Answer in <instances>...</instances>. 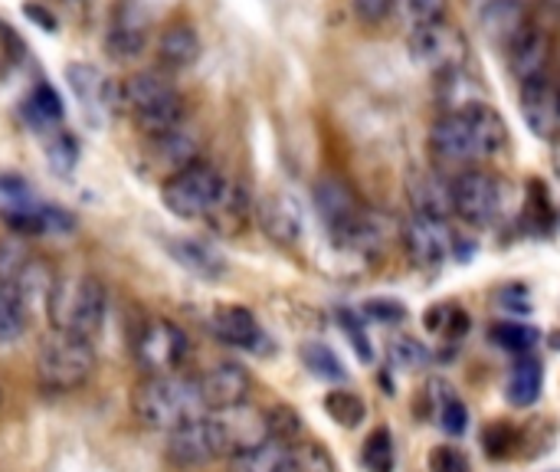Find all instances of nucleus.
<instances>
[{
    "label": "nucleus",
    "mask_w": 560,
    "mask_h": 472,
    "mask_svg": "<svg viewBox=\"0 0 560 472\" xmlns=\"http://www.w3.org/2000/svg\"><path fill=\"white\" fill-rule=\"evenodd\" d=\"M148 168L161 177V181H171L174 174L187 171L190 164L200 161V138L197 131H190L187 125L167 131V135H158V138H148Z\"/></svg>",
    "instance_id": "nucleus-14"
},
{
    "label": "nucleus",
    "mask_w": 560,
    "mask_h": 472,
    "mask_svg": "<svg viewBox=\"0 0 560 472\" xmlns=\"http://www.w3.org/2000/svg\"><path fill=\"white\" fill-rule=\"evenodd\" d=\"M3 223L16 233V237H39L46 233V207H33V204H10L3 207Z\"/></svg>",
    "instance_id": "nucleus-39"
},
{
    "label": "nucleus",
    "mask_w": 560,
    "mask_h": 472,
    "mask_svg": "<svg viewBox=\"0 0 560 472\" xmlns=\"http://www.w3.org/2000/svg\"><path fill=\"white\" fill-rule=\"evenodd\" d=\"M230 472H292V447L266 440L230 460Z\"/></svg>",
    "instance_id": "nucleus-30"
},
{
    "label": "nucleus",
    "mask_w": 560,
    "mask_h": 472,
    "mask_svg": "<svg viewBox=\"0 0 560 472\" xmlns=\"http://www.w3.org/2000/svg\"><path fill=\"white\" fill-rule=\"evenodd\" d=\"M26 306L20 302L13 283H0V345L16 342L26 332Z\"/></svg>",
    "instance_id": "nucleus-32"
},
{
    "label": "nucleus",
    "mask_w": 560,
    "mask_h": 472,
    "mask_svg": "<svg viewBox=\"0 0 560 472\" xmlns=\"http://www.w3.org/2000/svg\"><path fill=\"white\" fill-rule=\"evenodd\" d=\"M299 355H302L305 368H308L315 378H322V381H345V378H348L341 358H338L325 342H305Z\"/></svg>",
    "instance_id": "nucleus-35"
},
{
    "label": "nucleus",
    "mask_w": 560,
    "mask_h": 472,
    "mask_svg": "<svg viewBox=\"0 0 560 472\" xmlns=\"http://www.w3.org/2000/svg\"><path fill=\"white\" fill-rule=\"evenodd\" d=\"M479 20H482V30L489 33V39L499 43V46H505V49L532 23L522 0H489L482 7V16Z\"/></svg>",
    "instance_id": "nucleus-20"
},
{
    "label": "nucleus",
    "mask_w": 560,
    "mask_h": 472,
    "mask_svg": "<svg viewBox=\"0 0 560 472\" xmlns=\"http://www.w3.org/2000/svg\"><path fill=\"white\" fill-rule=\"evenodd\" d=\"M223 184H226V177L213 164L197 161L187 171H180V174H174L171 181L161 184V200H164V207L174 217H180V220H200V217H207L213 210Z\"/></svg>",
    "instance_id": "nucleus-5"
},
{
    "label": "nucleus",
    "mask_w": 560,
    "mask_h": 472,
    "mask_svg": "<svg viewBox=\"0 0 560 472\" xmlns=\"http://www.w3.org/2000/svg\"><path fill=\"white\" fill-rule=\"evenodd\" d=\"M505 187L486 168H469L453 177V210L469 227H492L502 217Z\"/></svg>",
    "instance_id": "nucleus-8"
},
{
    "label": "nucleus",
    "mask_w": 560,
    "mask_h": 472,
    "mask_svg": "<svg viewBox=\"0 0 560 472\" xmlns=\"http://www.w3.org/2000/svg\"><path fill=\"white\" fill-rule=\"evenodd\" d=\"M430 472H469V460L456 447H436L430 453Z\"/></svg>",
    "instance_id": "nucleus-47"
},
{
    "label": "nucleus",
    "mask_w": 560,
    "mask_h": 472,
    "mask_svg": "<svg viewBox=\"0 0 560 472\" xmlns=\"http://www.w3.org/2000/svg\"><path fill=\"white\" fill-rule=\"evenodd\" d=\"M509 69L512 76L525 85L532 79H541L551 72V59H555V39L548 30H541L538 23H528L512 43H509Z\"/></svg>",
    "instance_id": "nucleus-13"
},
{
    "label": "nucleus",
    "mask_w": 560,
    "mask_h": 472,
    "mask_svg": "<svg viewBox=\"0 0 560 472\" xmlns=\"http://www.w3.org/2000/svg\"><path fill=\"white\" fill-rule=\"evenodd\" d=\"M158 59L164 69H187L200 59V36L190 23H171L158 36Z\"/></svg>",
    "instance_id": "nucleus-21"
},
{
    "label": "nucleus",
    "mask_w": 560,
    "mask_h": 472,
    "mask_svg": "<svg viewBox=\"0 0 560 472\" xmlns=\"http://www.w3.org/2000/svg\"><path fill=\"white\" fill-rule=\"evenodd\" d=\"M338 322H341V329H345V335L351 338V345H354V352H358V358L361 361H374V348H371V342H368V332H364V319L358 315V312H338Z\"/></svg>",
    "instance_id": "nucleus-45"
},
{
    "label": "nucleus",
    "mask_w": 560,
    "mask_h": 472,
    "mask_svg": "<svg viewBox=\"0 0 560 472\" xmlns=\"http://www.w3.org/2000/svg\"><path fill=\"white\" fill-rule=\"evenodd\" d=\"M397 7L407 16L410 30H420V26H430V23H443L450 16V0H400Z\"/></svg>",
    "instance_id": "nucleus-42"
},
{
    "label": "nucleus",
    "mask_w": 560,
    "mask_h": 472,
    "mask_svg": "<svg viewBox=\"0 0 560 472\" xmlns=\"http://www.w3.org/2000/svg\"><path fill=\"white\" fill-rule=\"evenodd\" d=\"M249 210H253V207H249L246 187L226 181L223 191H220V197H217V204H213V210H210L203 220H207L217 233H240L243 223L249 220Z\"/></svg>",
    "instance_id": "nucleus-23"
},
{
    "label": "nucleus",
    "mask_w": 560,
    "mask_h": 472,
    "mask_svg": "<svg viewBox=\"0 0 560 472\" xmlns=\"http://www.w3.org/2000/svg\"><path fill=\"white\" fill-rule=\"evenodd\" d=\"M187 352H190L187 335L180 332V325L167 319H144L131 335V358L148 378L174 375L187 361Z\"/></svg>",
    "instance_id": "nucleus-6"
},
{
    "label": "nucleus",
    "mask_w": 560,
    "mask_h": 472,
    "mask_svg": "<svg viewBox=\"0 0 560 472\" xmlns=\"http://www.w3.org/2000/svg\"><path fill=\"white\" fill-rule=\"evenodd\" d=\"M197 384H200V394H203L207 411H226V407L246 404L249 401V391H253L249 371L243 365H236V361L213 365L210 371H203L197 378Z\"/></svg>",
    "instance_id": "nucleus-16"
},
{
    "label": "nucleus",
    "mask_w": 560,
    "mask_h": 472,
    "mask_svg": "<svg viewBox=\"0 0 560 472\" xmlns=\"http://www.w3.org/2000/svg\"><path fill=\"white\" fill-rule=\"evenodd\" d=\"M315 207H318V217L328 223V230L338 240H348V233L358 227V220L364 214L354 191L338 177H322L315 184Z\"/></svg>",
    "instance_id": "nucleus-17"
},
{
    "label": "nucleus",
    "mask_w": 560,
    "mask_h": 472,
    "mask_svg": "<svg viewBox=\"0 0 560 472\" xmlns=\"http://www.w3.org/2000/svg\"><path fill=\"white\" fill-rule=\"evenodd\" d=\"M538 329H532V325H522V322H499V325H492V342L499 345V348H505V352H512V355H518V358H525V355H532L535 352V345H538Z\"/></svg>",
    "instance_id": "nucleus-37"
},
{
    "label": "nucleus",
    "mask_w": 560,
    "mask_h": 472,
    "mask_svg": "<svg viewBox=\"0 0 560 472\" xmlns=\"http://www.w3.org/2000/svg\"><path fill=\"white\" fill-rule=\"evenodd\" d=\"M404 246H407V256L420 269H433V266H440L453 253L450 223L436 220V217L410 214V220L404 223Z\"/></svg>",
    "instance_id": "nucleus-11"
},
{
    "label": "nucleus",
    "mask_w": 560,
    "mask_h": 472,
    "mask_svg": "<svg viewBox=\"0 0 560 472\" xmlns=\"http://www.w3.org/2000/svg\"><path fill=\"white\" fill-rule=\"evenodd\" d=\"M66 3H82V0H66Z\"/></svg>",
    "instance_id": "nucleus-51"
},
{
    "label": "nucleus",
    "mask_w": 560,
    "mask_h": 472,
    "mask_svg": "<svg viewBox=\"0 0 560 472\" xmlns=\"http://www.w3.org/2000/svg\"><path fill=\"white\" fill-rule=\"evenodd\" d=\"M512 440H515V434L509 430V424H492V427H486V434H482V444H486L489 457H495V460L509 457Z\"/></svg>",
    "instance_id": "nucleus-49"
},
{
    "label": "nucleus",
    "mask_w": 560,
    "mask_h": 472,
    "mask_svg": "<svg viewBox=\"0 0 560 472\" xmlns=\"http://www.w3.org/2000/svg\"><path fill=\"white\" fill-rule=\"evenodd\" d=\"M410 197H413V214L436 217V220H446L450 214H456L453 210V181L443 177V174H420V177H413Z\"/></svg>",
    "instance_id": "nucleus-22"
},
{
    "label": "nucleus",
    "mask_w": 560,
    "mask_h": 472,
    "mask_svg": "<svg viewBox=\"0 0 560 472\" xmlns=\"http://www.w3.org/2000/svg\"><path fill=\"white\" fill-rule=\"evenodd\" d=\"M427 398L436 407V421L450 437H463L469 430V407L446 381H430Z\"/></svg>",
    "instance_id": "nucleus-29"
},
{
    "label": "nucleus",
    "mask_w": 560,
    "mask_h": 472,
    "mask_svg": "<svg viewBox=\"0 0 560 472\" xmlns=\"http://www.w3.org/2000/svg\"><path fill=\"white\" fill-rule=\"evenodd\" d=\"M410 56L420 69L433 72L436 79L456 69H466L469 62V39L459 26H453L450 20L443 23H430L420 30H410Z\"/></svg>",
    "instance_id": "nucleus-7"
},
{
    "label": "nucleus",
    "mask_w": 560,
    "mask_h": 472,
    "mask_svg": "<svg viewBox=\"0 0 560 472\" xmlns=\"http://www.w3.org/2000/svg\"><path fill=\"white\" fill-rule=\"evenodd\" d=\"M545 391V368L538 358L525 355L512 365L509 371V384H505V398L515 404V407H535L538 398Z\"/></svg>",
    "instance_id": "nucleus-26"
},
{
    "label": "nucleus",
    "mask_w": 560,
    "mask_h": 472,
    "mask_svg": "<svg viewBox=\"0 0 560 472\" xmlns=\"http://www.w3.org/2000/svg\"><path fill=\"white\" fill-rule=\"evenodd\" d=\"M95 375V348L85 338L52 332L36 348V384L46 394H72Z\"/></svg>",
    "instance_id": "nucleus-4"
},
{
    "label": "nucleus",
    "mask_w": 560,
    "mask_h": 472,
    "mask_svg": "<svg viewBox=\"0 0 560 472\" xmlns=\"http://www.w3.org/2000/svg\"><path fill=\"white\" fill-rule=\"evenodd\" d=\"M26 115L36 125H56V122H62V102H59L56 89L46 85V82H36V89L26 99Z\"/></svg>",
    "instance_id": "nucleus-40"
},
{
    "label": "nucleus",
    "mask_w": 560,
    "mask_h": 472,
    "mask_svg": "<svg viewBox=\"0 0 560 472\" xmlns=\"http://www.w3.org/2000/svg\"><path fill=\"white\" fill-rule=\"evenodd\" d=\"M10 283H13L20 302L26 306V312L36 309V306L46 309V302H49V296H52V289H56L52 269H49L46 263H39V260H26V263L16 269V276H13Z\"/></svg>",
    "instance_id": "nucleus-28"
},
{
    "label": "nucleus",
    "mask_w": 560,
    "mask_h": 472,
    "mask_svg": "<svg viewBox=\"0 0 560 472\" xmlns=\"http://www.w3.org/2000/svg\"><path fill=\"white\" fill-rule=\"evenodd\" d=\"M174 92H177L174 82L164 72H154V69L135 72V76H128L121 82V102H125V108L131 115L154 105V102H161V99H167V95H174Z\"/></svg>",
    "instance_id": "nucleus-25"
},
{
    "label": "nucleus",
    "mask_w": 560,
    "mask_h": 472,
    "mask_svg": "<svg viewBox=\"0 0 560 472\" xmlns=\"http://www.w3.org/2000/svg\"><path fill=\"white\" fill-rule=\"evenodd\" d=\"M0 404H3V391H0Z\"/></svg>",
    "instance_id": "nucleus-52"
},
{
    "label": "nucleus",
    "mask_w": 560,
    "mask_h": 472,
    "mask_svg": "<svg viewBox=\"0 0 560 472\" xmlns=\"http://www.w3.org/2000/svg\"><path fill=\"white\" fill-rule=\"evenodd\" d=\"M26 16H30V20H36V23H39V30H49V33L56 30V16H52L49 10H43L39 3H30V7H26Z\"/></svg>",
    "instance_id": "nucleus-50"
},
{
    "label": "nucleus",
    "mask_w": 560,
    "mask_h": 472,
    "mask_svg": "<svg viewBox=\"0 0 560 472\" xmlns=\"http://www.w3.org/2000/svg\"><path fill=\"white\" fill-rule=\"evenodd\" d=\"M105 312H108V292L102 279L89 273L56 279V289L46 302V319L52 322V332H66L85 342H92L102 332Z\"/></svg>",
    "instance_id": "nucleus-3"
},
{
    "label": "nucleus",
    "mask_w": 560,
    "mask_h": 472,
    "mask_svg": "<svg viewBox=\"0 0 560 472\" xmlns=\"http://www.w3.org/2000/svg\"><path fill=\"white\" fill-rule=\"evenodd\" d=\"M505 145L509 128L489 102H479L463 112H443L430 128V154L443 168H479L482 161L505 151Z\"/></svg>",
    "instance_id": "nucleus-1"
},
{
    "label": "nucleus",
    "mask_w": 560,
    "mask_h": 472,
    "mask_svg": "<svg viewBox=\"0 0 560 472\" xmlns=\"http://www.w3.org/2000/svg\"><path fill=\"white\" fill-rule=\"evenodd\" d=\"M361 463L368 472H394L397 470V450H394V437L387 427H377L364 450H361Z\"/></svg>",
    "instance_id": "nucleus-36"
},
{
    "label": "nucleus",
    "mask_w": 560,
    "mask_h": 472,
    "mask_svg": "<svg viewBox=\"0 0 560 472\" xmlns=\"http://www.w3.org/2000/svg\"><path fill=\"white\" fill-rule=\"evenodd\" d=\"M440 105L443 112H463V108H472L479 102H489L482 85L466 72V69H456V72H446L440 76Z\"/></svg>",
    "instance_id": "nucleus-31"
},
{
    "label": "nucleus",
    "mask_w": 560,
    "mask_h": 472,
    "mask_svg": "<svg viewBox=\"0 0 560 472\" xmlns=\"http://www.w3.org/2000/svg\"><path fill=\"white\" fill-rule=\"evenodd\" d=\"M207 421H210L220 457H230V460L269 440L266 411H256L249 401L236 404V407H226V411H210Z\"/></svg>",
    "instance_id": "nucleus-9"
},
{
    "label": "nucleus",
    "mask_w": 560,
    "mask_h": 472,
    "mask_svg": "<svg viewBox=\"0 0 560 472\" xmlns=\"http://www.w3.org/2000/svg\"><path fill=\"white\" fill-rule=\"evenodd\" d=\"M325 411H328V417L338 424V427H345V430H354V427H361L364 424V417H368V404L361 401V394H354V391H331L328 398H325Z\"/></svg>",
    "instance_id": "nucleus-33"
},
{
    "label": "nucleus",
    "mask_w": 560,
    "mask_h": 472,
    "mask_svg": "<svg viewBox=\"0 0 560 472\" xmlns=\"http://www.w3.org/2000/svg\"><path fill=\"white\" fill-rule=\"evenodd\" d=\"M522 115L532 135L555 141L560 135V82L548 72L522 85Z\"/></svg>",
    "instance_id": "nucleus-12"
},
{
    "label": "nucleus",
    "mask_w": 560,
    "mask_h": 472,
    "mask_svg": "<svg viewBox=\"0 0 560 472\" xmlns=\"http://www.w3.org/2000/svg\"><path fill=\"white\" fill-rule=\"evenodd\" d=\"M266 424H269V440H279V444L295 447L299 437H302V414L292 411L289 404L269 407V411H266Z\"/></svg>",
    "instance_id": "nucleus-41"
},
{
    "label": "nucleus",
    "mask_w": 560,
    "mask_h": 472,
    "mask_svg": "<svg viewBox=\"0 0 560 472\" xmlns=\"http://www.w3.org/2000/svg\"><path fill=\"white\" fill-rule=\"evenodd\" d=\"M387 361L397 371H423L430 365V348L423 342L410 338V335H397L387 345Z\"/></svg>",
    "instance_id": "nucleus-38"
},
{
    "label": "nucleus",
    "mask_w": 560,
    "mask_h": 472,
    "mask_svg": "<svg viewBox=\"0 0 560 472\" xmlns=\"http://www.w3.org/2000/svg\"><path fill=\"white\" fill-rule=\"evenodd\" d=\"M131 414L144 430L171 434V430H177L184 424H194V421L207 417L210 411H207L200 384L194 378L158 375V378H144L135 388Z\"/></svg>",
    "instance_id": "nucleus-2"
},
{
    "label": "nucleus",
    "mask_w": 560,
    "mask_h": 472,
    "mask_svg": "<svg viewBox=\"0 0 560 472\" xmlns=\"http://www.w3.org/2000/svg\"><path fill=\"white\" fill-rule=\"evenodd\" d=\"M361 312H364L361 319L384 322V325H394V322H400V319L407 315V309H404L397 299H371V302H364V309H361Z\"/></svg>",
    "instance_id": "nucleus-46"
},
{
    "label": "nucleus",
    "mask_w": 560,
    "mask_h": 472,
    "mask_svg": "<svg viewBox=\"0 0 560 472\" xmlns=\"http://www.w3.org/2000/svg\"><path fill=\"white\" fill-rule=\"evenodd\" d=\"M256 220H259L262 233H266L272 243L289 246V243H295V240L302 237V217H299L295 204H292L289 197H282V194L266 197V200L256 207Z\"/></svg>",
    "instance_id": "nucleus-19"
},
{
    "label": "nucleus",
    "mask_w": 560,
    "mask_h": 472,
    "mask_svg": "<svg viewBox=\"0 0 560 472\" xmlns=\"http://www.w3.org/2000/svg\"><path fill=\"white\" fill-rule=\"evenodd\" d=\"M164 457L177 470H200V467L213 463L220 457V450H217L210 421L200 417L194 424H184V427L171 430L167 434V444H164Z\"/></svg>",
    "instance_id": "nucleus-15"
},
{
    "label": "nucleus",
    "mask_w": 560,
    "mask_h": 472,
    "mask_svg": "<svg viewBox=\"0 0 560 472\" xmlns=\"http://www.w3.org/2000/svg\"><path fill=\"white\" fill-rule=\"evenodd\" d=\"M400 0H351L354 7V16L361 23H384L394 10H397Z\"/></svg>",
    "instance_id": "nucleus-48"
},
{
    "label": "nucleus",
    "mask_w": 560,
    "mask_h": 472,
    "mask_svg": "<svg viewBox=\"0 0 560 472\" xmlns=\"http://www.w3.org/2000/svg\"><path fill=\"white\" fill-rule=\"evenodd\" d=\"M167 253L194 276L200 279H220L226 273V260L203 240H171Z\"/></svg>",
    "instance_id": "nucleus-24"
},
{
    "label": "nucleus",
    "mask_w": 560,
    "mask_h": 472,
    "mask_svg": "<svg viewBox=\"0 0 560 472\" xmlns=\"http://www.w3.org/2000/svg\"><path fill=\"white\" fill-rule=\"evenodd\" d=\"M66 79H69V89L75 92V99L82 102V112L92 122H102L105 115L125 108V102H121V82L105 79L92 62H69L66 66Z\"/></svg>",
    "instance_id": "nucleus-10"
},
{
    "label": "nucleus",
    "mask_w": 560,
    "mask_h": 472,
    "mask_svg": "<svg viewBox=\"0 0 560 472\" xmlns=\"http://www.w3.org/2000/svg\"><path fill=\"white\" fill-rule=\"evenodd\" d=\"M184 115H187L184 95L174 92V95H167V99H161V102H154V105H148L141 112H135L131 118H135V125H138V131L144 138H158V135H167V131L180 128Z\"/></svg>",
    "instance_id": "nucleus-27"
},
{
    "label": "nucleus",
    "mask_w": 560,
    "mask_h": 472,
    "mask_svg": "<svg viewBox=\"0 0 560 472\" xmlns=\"http://www.w3.org/2000/svg\"><path fill=\"white\" fill-rule=\"evenodd\" d=\"M46 161L52 171L59 174H69L79 161V141L69 135V131H56L49 141H46Z\"/></svg>",
    "instance_id": "nucleus-43"
},
{
    "label": "nucleus",
    "mask_w": 560,
    "mask_h": 472,
    "mask_svg": "<svg viewBox=\"0 0 560 472\" xmlns=\"http://www.w3.org/2000/svg\"><path fill=\"white\" fill-rule=\"evenodd\" d=\"M210 329L217 332L220 342L236 345V348H249V352H269V338L259 329L256 315L246 306H220L210 315Z\"/></svg>",
    "instance_id": "nucleus-18"
},
{
    "label": "nucleus",
    "mask_w": 560,
    "mask_h": 472,
    "mask_svg": "<svg viewBox=\"0 0 560 472\" xmlns=\"http://www.w3.org/2000/svg\"><path fill=\"white\" fill-rule=\"evenodd\" d=\"M292 472H338L335 460L318 444H295L292 447Z\"/></svg>",
    "instance_id": "nucleus-44"
},
{
    "label": "nucleus",
    "mask_w": 560,
    "mask_h": 472,
    "mask_svg": "<svg viewBox=\"0 0 560 472\" xmlns=\"http://www.w3.org/2000/svg\"><path fill=\"white\" fill-rule=\"evenodd\" d=\"M105 53L115 59V62H128V59H138L144 53V30L135 26V23H115L105 36Z\"/></svg>",
    "instance_id": "nucleus-34"
}]
</instances>
